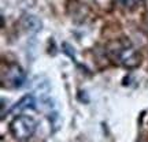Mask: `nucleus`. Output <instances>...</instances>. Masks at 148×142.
Masks as SVG:
<instances>
[{
	"label": "nucleus",
	"instance_id": "obj_7",
	"mask_svg": "<svg viewBox=\"0 0 148 142\" xmlns=\"http://www.w3.org/2000/svg\"><path fill=\"white\" fill-rule=\"evenodd\" d=\"M62 48H63V52H64V53H67L70 58H73V59H74V51H73L74 48L70 47L67 42H63V44H62Z\"/></svg>",
	"mask_w": 148,
	"mask_h": 142
},
{
	"label": "nucleus",
	"instance_id": "obj_9",
	"mask_svg": "<svg viewBox=\"0 0 148 142\" xmlns=\"http://www.w3.org/2000/svg\"><path fill=\"white\" fill-rule=\"evenodd\" d=\"M78 99H79V100H81V101H84V99H85V100H86V103L89 101V99H88V96L85 94V93H84V96H82V92H79V96H78Z\"/></svg>",
	"mask_w": 148,
	"mask_h": 142
},
{
	"label": "nucleus",
	"instance_id": "obj_6",
	"mask_svg": "<svg viewBox=\"0 0 148 142\" xmlns=\"http://www.w3.org/2000/svg\"><path fill=\"white\" fill-rule=\"evenodd\" d=\"M49 122L53 124V127H55V130L53 131H56L58 130V127H59V115L56 113V112H53L52 115L49 116Z\"/></svg>",
	"mask_w": 148,
	"mask_h": 142
},
{
	"label": "nucleus",
	"instance_id": "obj_5",
	"mask_svg": "<svg viewBox=\"0 0 148 142\" xmlns=\"http://www.w3.org/2000/svg\"><path fill=\"white\" fill-rule=\"evenodd\" d=\"M22 26L25 27L27 32L37 33V32H40V30H41L42 23L36 15H30V14H27V15H25L23 18H22Z\"/></svg>",
	"mask_w": 148,
	"mask_h": 142
},
{
	"label": "nucleus",
	"instance_id": "obj_4",
	"mask_svg": "<svg viewBox=\"0 0 148 142\" xmlns=\"http://www.w3.org/2000/svg\"><path fill=\"white\" fill-rule=\"evenodd\" d=\"M25 109H36V99H34V96L25 94L16 104L12 105L10 112L11 113H18V112H22Z\"/></svg>",
	"mask_w": 148,
	"mask_h": 142
},
{
	"label": "nucleus",
	"instance_id": "obj_8",
	"mask_svg": "<svg viewBox=\"0 0 148 142\" xmlns=\"http://www.w3.org/2000/svg\"><path fill=\"white\" fill-rule=\"evenodd\" d=\"M118 1H119L125 8H132L133 5H134V3H136V0H118Z\"/></svg>",
	"mask_w": 148,
	"mask_h": 142
},
{
	"label": "nucleus",
	"instance_id": "obj_2",
	"mask_svg": "<svg viewBox=\"0 0 148 142\" xmlns=\"http://www.w3.org/2000/svg\"><path fill=\"white\" fill-rule=\"evenodd\" d=\"M37 128V122L32 116H16L10 123V131L18 141H26L32 137Z\"/></svg>",
	"mask_w": 148,
	"mask_h": 142
},
{
	"label": "nucleus",
	"instance_id": "obj_3",
	"mask_svg": "<svg viewBox=\"0 0 148 142\" xmlns=\"http://www.w3.org/2000/svg\"><path fill=\"white\" fill-rule=\"evenodd\" d=\"M26 79V74L18 64H10L7 66V70H3L1 73V82L4 88L8 89H18L22 88Z\"/></svg>",
	"mask_w": 148,
	"mask_h": 142
},
{
	"label": "nucleus",
	"instance_id": "obj_1",
	"mask_svg": "<svg viewBox=\"0 0 148 142\" xmlns=\"http://www.w3.org/2000/svg\"><path fill=\"white\" fill-rule=\"evenodd\" d=\"M107 53L112 62L126 69H134L140 64V55L126 40H118L111 42L107 48Z\"/></svg>",
	"mask_w": 148,
	"mask_h": 142
}]
</instances>
